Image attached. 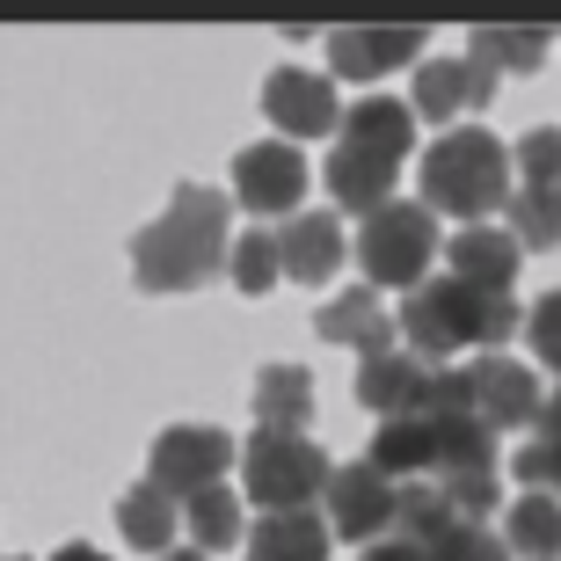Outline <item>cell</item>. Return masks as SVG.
<instances>
[{
  "instance_id": "6da1fadb",
  "label": "cell",
  "mask_w": 561,
  "mask_h": 561,
  "mask_svg": "<svg viewBox=\"0 0 561 561\" xmlns=\"http://www.w3.org/2000/svg\"><path fill=\"white\" fill-rule=\"evenodd\" d=\"M131 271L146 291H197L227 271V190L183 183L168 211L131 241Z\"/></svg>"
},
{
  "instance_id": "7a4b0ae2",
  "label": "cell",
  "mask_w": 561,
  "mask_h": 561,
  "mask_svg": "<svg viewBox=\"0 0 561 561\" xmlns=\"http://www.w3.org/2000/svg\"><path fill=\"white\" fill-rule=\"evenodd\" d=\"M401 343L431 365V357H453V351H503L511 335L525 329L518 321V291H474L459 277H423L409 299H401Z\"/></svg>"
},
{
  "instance_id": "3957f363",
  "label": "cell",
  "mask_w": 561,
  "mask_h": 561,
  "mask_svg": "<svg viewBox=\"0 0 561 561\" xmlns=\"http://www.w3.org/2000/svg\"><path fill=\"white\" fill-rule=\"evenodd\" d=\"M511 205V153L496 131H445L423 153V211H459L467 227H481V211Z\"/></svg>"
},
{
  "instance_id": "277c9868",
  "label": "cell",
  "mask_w": 561,
  "mask_h": 561,
  "mask_svg": "<svg viewBox=\"0 0 561 561\" xmlns=\"http://www.w3.org/2000/svg\"><path fill=\"white\" fill-rule=\"evenodd\" d=\"M329 453L313 445L307 431H255L241 445V481H249V503H263V518L277 511H307L321 489H329Z\"/></svg>"
},
{
  "instance_id": "5b68a950",
  "label": "cell",
  "mask_w": 561,
  "mask_h": 561,
  "mask_svg": "<svg viewBox=\"0 0 561 561\" xmlns=\"http://www.w3.org/2000/svg\"><path fill=\"white\" fill-rule=\"evenodd\" d=\"M437 263V219L423 205H379L373 219H365V233H357V271L373 277V285H401L416 291L423 277H431Z\"/></svg>"
},
{
  "instance_id": "8992f818",
  "label": "cell",
  "mask_w": 561,
  "mask_h": 561,
  "mask_svg": "<svg viewBox=\"0 0 561 561\" xmlns=\"http://www.w3.org/2000/svg\"><path fill=\"white\" fill-rule=\"evenodd\" d=\"M233 459V437L211 431V423H168L161 437H153V489H161L168 503H190L205 496V489H219V474H227Z\"/></svg>"
},
{
  "instance_id": "52a82bcc",
  "label": "cell",
  "mask_w": 561,
  "mask_h": 561,
  "mask_svg": "<svg viewBox=\"0 0 561 561\" xmlns=\"http://www.w3.org/2000/svg\"><path fill=\"white\" fill-rule=\"evenodd\" d=\"M321 496H329V533H335V540H351V547L387 540V533H394V518H401V489L379 474L373 459L335 467Z\"/></svg>"
},
{
  "instance_id": "ba28073f",
  "label": "cell",
  "mask_w": 561,
  "mask_h": 561,
  "mask_svg": "<svg viewBox=\"0 0 561 561\" xmlns=\"http://www.w3.org/2000/svg\"><path fill=\"white\" fill-rule=\"evenodd\" d=\"M467 401H474V416L489 423V431H533L547 409V387L533 365H518V357L503 351H481L474 365H467Z\"/></svg>"
},
{
  "instance_id": "9c48e42d",
  "label": "cell",
  "mask_w": 561,
  "mask_h": 561,
  "mask_svg": "<svg viewBox=\"0 0 561 561\" xmlns=\"http://www.w3.org/2000/svg\"><path fill=\"white\" fill-rule=\"evenodd\" d=\"M233 197L249 211H299V197H307V153H291L285 139L241 146L233 153Z\"/></svg>"
},
{
  "instance_id": "30bf717a",
  "label": "cell",
  "mask_w": 561,
  "mask_h": 561,
  "mask_svg": "<svg viewBox=\"0 0 561 561\" xmlns=\"http://www.w3.org/2000/svg\"><path fill=\"white\" fill-rule=\"evenodd\" d=\"M431 379L437 365H423L416 351H373L357 365V401L373 409L379 423H401V416H423V401H431Z\"/></svg>"
},
{
  "instance_id": "8fae6325",
  "label": "cell",
  "mask_w": 561,
  "mask_h": 561,
  "mask_svg": "<svg viewBox=\"0 0 561 561\" xmlns=\"http://www.w3.org/2000/svg\"><path fill=\"white\" fill-rule=\"evenodd\" d=\"M263 110H271V125L291 139H329L335 117H343V103H335V88L321 81V73H307V66H277L271 81H263Z\"/></svg>"
},
{
  "instance_id": "7c38bea8",
  "label": "cell",
  "mask_w": 561,
  "mask_h": 561,
  "mask_svg": "<svg viewBox=\"0 0 561 561\" xmlns=\"http://www.w3.org/2000/svg\"><path fill=\"white\" fill-rule=\"evenodd\" d=\"M329 66L343 81H379L394 66H423V30H335L329 37Z\"/></svg>"
},
{
  "instance_id": "4fadbf2b",
  "label": "cell",
  "mask_w": 561,
  "mask_h": 561,
  "mask_svg": "<svg viewBox=\"0 0 561 561\" xmlns=\"http://www.w3.org/2000/svg\"><path fill=\"white\" fill-rule=\"evenodd\" d=\"M313 329H321V343H335V351H357V357L394 351V313L379 307L373 285H351L343 299H329V307L313 313Z\"/></svg>"
},
{
  "instance_id": "5bb4252c",
  "label": "cell",
  "mask_w": 561,
  "mask_h": 561,
  "mask_svg": "<svg viewBox=\"0 0 561 561\" xmlns=\"http://www.w3.org/2000/svg\"><path fill=\"white\" fill-rule=\"evenodd\" d=\"M496 95V73H481L474 59H423L416 66V117H431V125H445V117H459V110H474Z\"/></svg>"
},
{
  "instance_id": "9a60e30c",
  "label": "cell",
  "mask_w": 561,
  "mask_h": 561,
  "mask_svg": "<svg viewBox=\"0 0 561 561\" xmlns=\"http://www.w3.org/2000/svg\"><path fill=\"white\" fill-rule=\"evenodd\" d=\"M453 271L445 277H459V285H474V291H511L518 285V241H511V227H459L453 233Z\"/></svg>"
},
{
  "instance_id": "2e32d148",
  "label": "cell",
  "mask_w": 561,
  "mask_h": 561,
  "mask_svg": "<svg viewBox=\"0 0 561 561\" xmlns=\"http://www.w3.org/2000/svg\"><path fill=\"white\" fill-rule=\"evenodd\" d=\"M277 255H285V277L299 285H329L343 271V227L329 211H291L285 233H277Z\"/></svg>"
},
{
  "instance_id": "e0dca14e",
  "label": "cell",
  "mask_w": 561,
  "mask_h": 561,
  "mask_svg": "<svg viewBox=\"0 0 561 561\" xmlns=\"http://www.w3.org/2000/svg\"><path fill=\"white\" fill-rule=\"evenodd\" d=\"M343 146H357V153H379V161H394L416 146V110L394 103V95H365V103L343 110Z\"/></svg>"
},
{
  "instance_id": "ac0fdd59",
  "label": "cell",
  "mask_w": 561,
  "mask_h": 561,
  "mask_svg": "<svg viewBox=\"0 0 561 561\" xmlns=\"http://www.w3.org/2000/svg\"><path fill=\"white\" fill-rule=\"evenodd\" d=\"M503 547L511 561H561V503L547 489H518V503H503Z\"/></svg>"
},
{
  "instance_id": "d6986e66",
  "label": "cell",
  "mask_w": 561,
  "mask_h": 561,
  "mask_svg": "<svg viewBox=\"0 0 561 561\" xmlns=\"http://www.w3.org/2000/svg\"><path fill=\"white\" fill-rule=\"evenodd\" d=\"M313 373L307 365H263L255 373V431H307Z\"/></svg>"
},
{
  "instance_id": "ffe728a7",
  "label": "cell",
  "mask_w": 561,
  "mask_h": 561,
  "mask_svg": "<svg viewBox=\"0 0 561 561\" xmlns=\"http://www.w3.org/2000/svg\"><path fill=\"white\" fill-rule=\"evenodd\" d=\"M329 518L313 511H277L249 533V561H329Z\"/></svg>"
},
{
  "instance_id": "44dd1931",
  "label": "cell",
  "mask_w": 561,
  "mask_h": 561,
  "mask_svg": "<svg viewBox=\"0 0 561 561\" xmlns=\"http://www.w3.org/2000/svg\"><path fill=\"white\" fill-rule=\"evenodd\" d=\"M394 161H379V153H357V146H343L329 161V190H335V205L343 211H365L373 219L379 205H394Z\"/></svg>"
},
{
  "instance_id": "7402d4cb",
  "label": "cell",
  "mask_w": 561,
  "mask_h": 561,
  "mask_svg": "<svg viewBox=\"0 0 561 561\" xmlns=\"http://www.w3.org/2000/svg\"><path fill=\"white\" fill-rule=\"evenodd\" d=\"M365 459H373L394 489H409V481H431L437 445H431V431H423V416H401V423H379L373 431V453Z\"/></svg>"
},
{
  "instance_id": "603a6c76",
  "label": "cell",
  "mask_w": 561,
  "mask_h": 561,
  "mask_svg": "<svg viewBox=\"0 0 561 561\" xmlns=\"http://www.w3.org/2000/svg\"><path fill=\"white\" fill-rule=\"evenodd\" d=\"M175 525H183V503H168L153 481H139V489L117 496V533H125V547H139V554H168Z\"/></svg>"
},
{
  "instance_id": "cb8c5ba5",
  "label": "cell",
  "mask_w": 561,
  "mask_h": 561,
  "mask_svg": "<svg viewBox=\"0 0 561 561\" xmlns=\"http://www.w3.org/2000/svg\"><path fill=\"white\" fill-rule=\"evenodd\" d=\"M518 489H547L561 503V387H547V409L518 445Z\"/></svg>"
},
{
  "instance_id": "d4e9b609",
  "label": "cell",
  "mask_w": 561,
  "mask_h": 561,
  "mask_svg": "<svg viewBox=\"0 0 561 561\" xmlns=\"http://www.w3.org/2000/svg\"><path fill=\"white\" fill-rule=\"evenodd\" d=\"M183 533L197 540V554H219V547L249 540V525H241V503L227 496V489H205V496L183 503Z\"/></svg>"
},
{
  "instance_id": "484cf974",
  "label": "cell",
  "mask_w": 561,
  "mask_h": 561,
  "mask_svg": "<svg viewBox=\"0 0 561 561\" xmlns=\"http://www.w3.org/2000/svg\"><path fill=\"white\" fill-rule=\"evenodd\" d=\"M467 59H474L481 73H533V66L547 59V30H474Z\"/></svg>"
},
{
  "instance_id": "4316f807",
  "label": "cell",
  "mask_w": 561,
  "mask_h": 561,
  "mask_svg": "<svg viewBox=\"0 0 561 561\" xmlns=\"http://www.w3.org/2000/svg\"><path fill=\"white\" fill-rule=\"evenodd\" d=\"M227 277L241 291H271L277 277H285V255H277V233L271 227H255V233H241V241H233V255H227Z\"/></svg>"
},
{
  "instance_id": "83f0119b",
  "label": "cell",
  "mask_w": 561,
  "mask_h": 561,
  "mask_svg": "<svg viewBox=\"0 0 561 561\" xmlns=\"http://www.w3.org/2000/svg\"><path fill=\"white\" fill-rule=\"evenodd\" d=\"M431 561H511V547L489 533V525H474V518H453L445 533H431V540H416Z\"/></svg>"
},
{
  "instance_id": "f1b7e54d",
  "label": "cell",
  "mask_w": 561,
  "mask_h": 561,
  "mask_svg": "<svg viewBox=\"0 0 561 561\" xmlns=\"http://www.w3.org/2000/svg\"><path fill=\"white\" fill-rule=\"evenodd\" d=\"M503 211H511V241L518 249H561V211L547 190H518Z\"/></svg>"
},
{
  "instance_id": "f546056e",
  "label": "cell",
  "mask_w": 561,
  "mask_h": 561,
  "mask_svg": "<svg viewBox=\"0 0 561 561\" xmlns=\"http://www.w3.org/2000/svg\"><path fill=\"white\" fill-rule=\"evenodd\" d=\"M518 175H525V190H554L561 183V131L554 125H540V131L518 139Z\"/></svg>"
},
{
  "instance_id": "4dcf8cb0",
  "label": "cell",
  "mask_w": 561,
  "mask_h": 561,
  "mask_svg": "<svg viewBox=\"0 0 561 561\" xmlns=\"http://www.w3.org/2000/svg\"><path fill=\"white\" fill-rule=\"evenodd\" d=\"M525 343H533V357H540L547 373H561V291H540V299H533V313H525Z\"/></svg>"
},
{
  "instance_id": "1f68e13d",
  "label": "cell",
  "mask_w": 561,
  "mask_h": 561,
  "mask_svg": "<svg viewBox=\"0 0 561 561\" xmlns=\"http://www.w3.org/2000/svg\"><path fill=\"white\" fill-rule=\"evenodd\" d=\"M365 561H431L416 540H401V533H387V540H373L365 547Z\"/></svg>"
},
{
  "instance_id": "d6a6232c",
  "label": "cell",
  "mask_w": 561,
  "mask_h": 561,
  "mask_svg": "<svg viewBox=\"0 0 561 561\" xmlns=\"http://www.w3.org/2000/svg\"><path fill=\"white\" fill-rule=\"evenodd\" d=\"M51 561H110V554H103V547H88V540H73V547H59Z\"/></svg>"
},
{
  "instance_id": "836d02e7",
  "label": "cell",
  "mask_w": 561,
  "mask_h": 561,
  "mask_svg": "<svg viewBox=\"0 0 561 561\" xmlns=\"http://www.w3.org/2000/svg\"><path fill=\"white\" fill-rule=\"evenodd\" d=\"M547 197H554V211H561V183H554V190H547Z\"/></svg>"
},
{
  "instance_id": "e575fe53",
  "label": "cell",
  "mask_w": 561,
  "mask_h": 561,
  "mask_svg": "<svg viewBox=\"0 0 561 561\" xmlns=\"http://www.w3.org/2000/svg\"><path fill=\"white\" fill-rule=\"evenodd\" d=\"M168 561H205V554H168Z\"/></svg>"
}]
</instances>
